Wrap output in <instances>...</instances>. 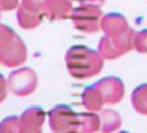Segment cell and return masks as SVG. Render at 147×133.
<instances>
[{
  "label": "cell",
  "mask_w": 147,
  "mask_h": 133,
  "mask_svg": "<svg viewBox=\"0 0 147 133\" xmlns=\"http://www.w3.org/2000/svg\"><path fill=\"white\" fill-rule=\"evenodd\" d=\"M66 68L69 75L77 80H85L97 75L103 69V57L99 50L85 45H74L66 52Z\"/></svg>",
  "instance_id": "6da1fadb"
},
{
  "label": "cell",
  "mask_w": 147,
  "mask_h": 133,
  "mask_svg": "<svg viewBox=\"0 0 147 133\" xmlns=\"http://www.w3.org/2000/svg\"><path fill=\"white\" fill-rule=\"evenodd\" d=\"M102 9L100 5L96 3H80L77 8L72 9L71 20L77 30L83 33H97L100 30V20H102Z\"/></svg>",
  "instance_id": "7a4b0ae2"
},
{
  "label": "cell",
  "mask_w": 147,
  "mask_h": 133,
  "mask_svg": "<svg viewBox=\"0 0 147 133\" xmlns=\"http://www.w3.org/2000/svg\"><path fill=\"white\" fill-rule=\"evenodd\" d=\"M133 34H135V30L130 28L125 33L119 34V36H103L100 38L99 41V53L103 57V59H117L121 58L122 55L128 53L130 50H133Z\"/></svg>",
  "instance_id": "3957f363"
},
{
  "label": "cell",
  "mask_w": 147,
  "mask_h": 133,
  "mask_svg": "<svg viewBox=\"0 0 147 133\" xmlns=\"http://www.w3.org/2000/svg\"><path fill=\"white\" fill-rule=\"evenodd\" d=\"M49 125L53 133H78V114L67 105H57L49 111Z\"/></svg>",
  "instance_id": "277c9868"
},
{
  "label": "cell",
  "mask_w": 147,
  "mask_h": 133,
  "mask_svg": "<svg viewBox=\"0 0 147 133\" xmlns=\"http://www.w3.org/2000/svg\"><path fill=\"white\" fill-rule=\"evenodd\" d=\"M8 91L17 97H27L38 88V75L30 68H19L13 71L6 78Z\"/></svg>",
  "instance_id": "5b68a950"
},
{
  "label": "cell",
  "mask_w": 147,
  "mask_h": 133,
  "mask_svg": "<svg viewBox=\"0 0 147 133\" xmlns=\"http://www.w3.org/2000/svg\"><path fill=\"white\" fill-rule=\"evenodd\" d=\"M42 2L36 0H22L17 6V22L24 30H33L41 25L44 19Z\"/></svg>",
  "instance_id": "8992f818"
},
{
  "label": "cell",
  "mask_w": 147,
  "mask_h": 133,
  "mask_svg": "<svg viewBox=\"0 0 147 133\" xmlns=\"http://www.w3.org/2000/svg\"><path fill=\"white\" fill-rule=\"evenodd\" d=\"M27 59V45L19 34H14L11 41L0 49V64L5 68H19Z\"/></svg>",
  "instance_id": "52a82bcc"
},
{
  "label": "cell",
  "mask_w": 147,
  "mask_h": 133,
  "mask_svg": "<svg viewBox=\"0 0 147 133\" xmlns=\"http://www.w3.org/2000/svg\"><path fill=\"white\" fill-rule=\"evenodd\" d=\"M99 92L102 94L105 105H116L122 100L125 94V86L119 77H105V78L99 80L94 83Z\"/></svg>",
  "instance_id": "ba28073f"
},
{
  "label": "cell",
  "mask_w": 147,
  "mask_h": 133,
  "mask_svg": "<svg viewBox=\"0 0 147 133\" xmlns=\"http://www.w3.org/2000/svg\"><path fill=\"white\" fill-rule=\"evenodd\" d=\"M45 122V111L39 107H30L19 116V132L17 133H42Z\"/></svg>",
  "instance_id": "9c48e42d"
},
{
  "label": "cell",
  "mask_w": 147,
  "mask_h": 133,
  "mask_svg": "<svg viewBox=\"0 0 147 133\" xmlns=\"http://www.w3.org/2000/svg\"><path fill=\"white\" fill-rule=\"evenodd\" d=\"M44 17L49 20H64L71 19L72 14V0H42Z\"/></svg>",
  "instance_id": "30bf717a"
},
{
  "label": "cell",
  "mask_w": 147,
  "mask_h": 133,
  "mask_svg": "<svg viewBox=\"0 0 147 133\" xmlns=\"http://www.w3.org/2000/svg\"><path fill=\"white\" fill-rule=\"evenodd\" d=\"M100 30L105 33V36H119V34L125 33L127 30H130L127 19L119 13H110V14L102 16L100 20Z\"/></svg>",
  "instance_id": "8fae6325"
},
{
  "label": "cell",
  "mask_w": 147,
  "mask_h": 133,
  "mask_svg": "<svg viewBox=\"0 0 147 133\" xmlns=\"http://www.w3.org/2000/svg\"><path fill=\"white\" fill-rule=\"evenodd\" d=\"M100 116V132L102 133H114L121 128L122 125V117L117 111L111 108H102L99 111Z\"/></svg>",
  "instance_id": "7c38bea8"
},
{
  "label": "cell",
  "mask_w": 147,
  "mask_h": 133,
  "mask_svg": "<svg viewBox=\"0 0 147 133\" xmlns=\"http://www.w3.org/2000/svg\"><path fill=\"white\" fill-rule=\"evenodd\" d=\"M82 103L88 111H96V113L102 110L103 105H105L102 94L99 92V89L94 85L85 88V91H83V94H82Z\"/></svg>",
  "instance_id": "4fadbf2b"
},
{
  "label": "cell",
  "mask_w": 147,
  "mask_h": 133,
  "mask_svg": "<svg viewBox=\"0 0 147 133\" xmlns=\"http://www.w3.org/2000/svg\"><path fill=\"white\" fill-rule=\"evenodd\" d=\"M100 132V116L96 111L78 113V133Z\"/></svg>",
  "instance_id": "5bb4252c"
},
{
  "label": "cell",
  "mask_w": 147,
  "mask_h": 133,
  "mask_svg": "<svg viewBox=\"0 0 147 133\" xmlns=\"http://www.w3.org/2000/svg\"><path fill=\"white\" fill-rule=\"evenodd\" d=\"M131 105L136 113L147 116V83H142L131 92Z\"/></svg>",
  "instance_id": "9a60e30c"
},
{
  "label": "cell",
  "mask_w": 147,
  "mask_h": 133,
  "mask_svg": "<svg viewBox=\"0 0 147 133\" xmlns=\"http://www.w3.org/2000/svg\"><path fill=\"white\" fill-rule=\"evenodd\" d=\"M133 49L139 53H147V30L135 31V34H133Z\"/></svg>",
  "instance_id": "2e32d148"
},
{
  "label": "cell",
  "mask_w": 147,
  "mask_h": 133,
  "mask_svg": "<svg viewBox=\"0 0 147 133\" xmlns=\"http://www.w3.org/2000/svg\"><path fill=\"white\" fill-rule=\"evenodd\" d=\"M19 132V117L8 116L0 122V133H17Z\"/></svg>",
  "instance_id": "e0dca14e"
},
{
  "label": "cell",
  "mask_w": 147,
  "mask_h": 133,
  "mask_svg": "<svg viewBox=\"0 0 147 133\" xmlns=\"http://www.w3.org/2000/svg\"><path fill=\"white\" fill-rule=\"evenodd\" d=\"M14 31L9 28L8 25H3V24H0V49L3 47V45H6L9 43V41L14 38Z\"/></svg>",
  "instance_id": "ac0fdd59"
},
{
  "label": "cell",
  "mask_w": 147,
  "mask_h": 133,
  "mask_svg": "<svg viewBox=\"0 0 147 133\" xmlns=\"http://www.w3.org/2000/svg\"><path fill=\"white\" fill-rule=\"evenodd\" d=\"M19 0H0V11H11L17 9L19 6Z\"/></svg>",
  "instance_id": "d6986e66"
},
{
  "label": "cell",
  "mask_w": 147,
  "mask_h": 133,
  "mask_svg": "<svg viewBox=\"0 0 147 133\" xmlns=\"http://www.w3.org/2000/svg\"><path fill=\"white\" fill-rule=\"evenodd\" d=\"M6 96H8V83H6V78L0 74V103L5 102Z\"/></svg>",
  "instance_id": "ffe728a7"
},
{
  "label": "cell",
  "mask_w": 147,
  "mask_h": 133,
  "mask_svg": "<svg viewBox=\"0 0 147 133\" xmlns=\"http://www.w3.org/2000/svg\"><path fill=\"white\" fill-rule=\"evenodd\" d=\"M72 2H78V3H96V5H102L105 0H72Z\"/></svg>",
  "instance_id": "44dd1931"
},
{
  "label": "cell",
  "mask_w": 147,
  "mask_h": 133,
  "mask_svg": "<svg viewBox=\"0 0 147 133\" xmlns=\"http://www.w3.org/2000/svg\"><path fill=\"white\" fill-rule=\"evenodd\" d=\"M114 133H116V132H114ZM117 133H128V132H117Z\"/></svg>",
  "instance_id": "7402d4cb"
},
{
  "label": "cell",
  "mask_w": 147,
  "mask_h": 133,
  "mask_svg": "<svg viewBox=\"0 0 147 133\" xmlns=\"http://www.w3.org/2000/svg\"><path fill=\"white\" fill-rule=\"evenodd\" d=\"M36 2H42V0H36Z\"/></svg>",
  "instance_id": "603a6c76"
}]
</instances>
